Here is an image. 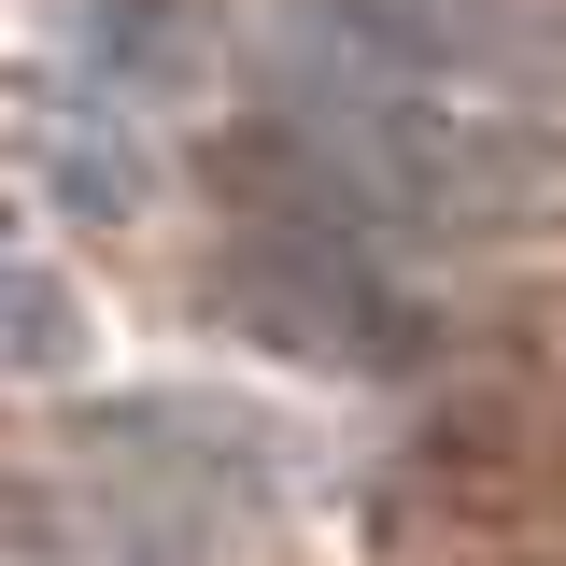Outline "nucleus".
I'll use <instances>...</instances> for the list:
<instances>
[{"label": "nucleus", "instance_id": "nucleus-2", "mask_svg": "<svg viewBox=\"0 0 566 566\" xmlns=\"http://www.w3.org/2000/svg\"><path fill=\"white\" fill-rule=\"evenodd\" d=\"M71 468H128V482H170V495H212L241 524H270L283 495H312V424L241 397V382H114V397H71Z\"/></svg>", "mask_w": 566, "mask_h": 566}, {"label": "nucleus", "instance_id": "nucleus-7", "mask_svg": "<svg viewBox=\"0 0 566 566\" xmlns=\"http://www.w3.org/2000/svg\"><path fill=\"white\" fill-rule=\"evenodd\" d=\"M85 368V297H71L43 255H0V382H71Z\"/></svg>", "mask_w": 566, "mask_h": 566}, {"label": "nucleus", "instance_id": "nucleus-3", "mask_svg": "<svg viewBox=\"0 0 566 566\" xmlns=\"http://www.w3.org/2000/svg\"><path fill=\"white\" fill-rule=\"evenodd\" d=\"M0 538H14V566H241L255 553L241 510L170 495V482H128V468H71V482L14 495Z\"/></svg>", "mask_w": 566, "mask_h": 566}, {"label": "nucleus", "instance_id": "nucleus-6", "mask_svg": "<svg viewBox=\"0 0 566 566\" xmlns=\"http://www.w3.org/2000/svg\"><path fill=\"white\" fill-rule=\"evenodd\" d=\"M57 71L99 85V99H128V114H170V99L212 71V43H199L185 0H71L57 14Z\"/></svg>", "mask_w": 566, "mask_h": 566}, {"label": "nucleus", "instance_id": "nucleus-5", "mask_svg": "<svg viewBox=\"0 0 566 566\" xmlns=\"http://www.w3.org/2000/svg\"><path fill=\"white\" fill-rule=\"evenodd\" d=\"M14 142H29V185H43L71 227H128V212H156V114L99 99V85H71L57 57L29 71Z\"/></svg>", "mask_w": 566, "mask_h": 566}, {"label": "nucleus", "instance_id": "nucleus-1", "mask_svg": "<svg viewBox=\"0 0 566 566\" xmlns=\"http://www.w3.org/2000/svg\"><path fill=\"white\" fill-rule=\"evenodd\" d=\"M241 85H255V128L297 142L312 170H340L368 212H397L439 270H453V241H510V227H538L566 199L553 114H510L482 85L368 43L326 0H270L255 43H241Z\"/></svg>", "mask_w": 566, "mask_h": 566}, {"label": "nucleus", "instance_id": "nucleus-4", "mask_svg": "<svg viewBox=\"0 0 566 566\" xmlns=\"http://www.w3.org/2000/svg\"><path fill=\"white\" fill-rule=\"evenodd\" d=\"M326 14H354L368 43L453 71L510 114H566V0H326Z\"/></svg>", "mask_w": 566, "mask_h": 566}, {"label": "nucleus", "instance_id": "nucleus-8", "mask_svg": "<svg viewBox=\"0 0 566 566\" xmlns=\"http://www.w3.org/2000/svg\"><path fill=\"white\" fill-rule=\"evenodd\" d=\"M0 566H14V553H0Z\"/></svg>", "mask_w": 566, "mask_h": 566}]
</instances>
